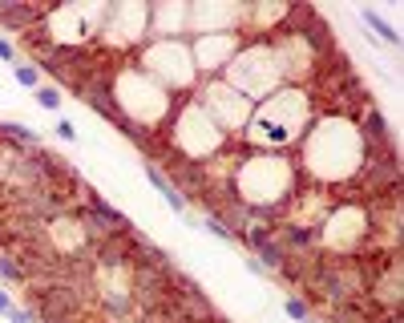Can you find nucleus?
<instances>
[{
    "instance_id": "obj_1",
    "label": "nucleus",
    "mask_w": 404,
    "mask_h": 323,
    "mask_svg": "<svg viewBox=\"0 0 404 323\" xmlns=\"http://www.w3.org/2000/svg\"><path fill=\"white\" fill-rule=\"evenodd\" d=\"M360 137H356V129L348 122H336V146H328L319 134H312V142H307V158H312V170H319V174L328 178H340L348 174L356 162H360Z\"/></svg>"
},
{
    "instance_id": "obj_2",
    "label": "nucleus",
    "mask_w": 404,
    "mask_h": 323,
    "mask_svg": "<svg viewBox=\"0 0 404 323\" xmlns=\"http://www.w3.org/2000/svg\"><path fill=\"white\" fill-rule=\"evenodd\" d=\"M239 186H243V198L247 202H275L291 186V170L279 158H255L243 166Z\"/></svg>"
},
{
    "instance_id": "obj_3",
    "label": "nucleus",
    "mask_w": 404,
    "mask_h": 323,
    "mask_svg": "<svg viewBox=\"0 0 404 323\" xmlns=\"http://www.w3.org/2000/svg\"><path fill=\"white\" fill-rule=\"evenodd\" d=\"M142 174H146V182H150V186L158 190V194H162V202H166V206H170V211H174L178 218H182V223H186L190 206H186V198L178 194V186H174V182H170V178H166L162 170H158V166H154V162H142Z\"/></svg>"
},
{
    "instance_id": "obj_4",
    "label": "nucleus",
    "mask_w": 404,
    "mask_h": 323,
    "mask_svg": "<svg viewBox=\"0 0 404 323\" xmlns=\"http://www.w3.org/2000/svg\"><path fill=\"white\" fill-rule=\"evenodd\" d=\"M0 134L13 137L16 146H41V134L33 125H21V122H0Z\"/></svg>"
},
{
    "instance_id": "obj_5",
    "label": "nucleus",
    "mask_w": 404,
    "mask_h": 323,
    "mask_svg": "<svg viewBox=\"0 0 404 323\" xmlns=\"http://www.w3.org/2000/svg\"><path fill=\"white\" fill-rule=\"evenodd\" d=\"M360 16H364V25L372 28V33H380V37L388 41V45H400V33L388 25V21H380V13L376 9H360Z\"/></svg>"
},
{
    "instance_id": "obj_6",
    "label": "nucleus",
    "mask_w": 404,
    "mask_h": 323,
    "mask_svg": "<svg viewBox=\"0 0 404 323\" xmlns=\"http://www.w3.org/2000/svg\"><path fill=\"white\" fill-rule=\"evenodd\" d=\"M37 16H45V13L25 9V4H0V21H13V25H21V28H25L28 21H37Z\"/></svg>"
},
{
    "instance_id": "obj_7",
    "label": "nucleus",
    "mask_w": 404,
    "mask_h": 323,
    "mask_svg": "<svg viewBox=\"0 0 404 323\" xmlns=\"http://www.w3.org/2000/svg\"><path fill=\"white\" fill-rule=\"evenodd\" d=\"M13 77H16V85H25V89H41V69H37V65H28V61L13 65Z\"/></svg>"
},
{
    "instance_id": "obj_8",
    "label": "nucleus",
    "mask_w": 404,
    "mask_h": 323,
    "mask_svg": "<svg viewBox=\"0 0 404 323\" xmlns=\"http://www.w3.org/2000/svg\"><path fill=\"white\" fill-rule=\"evenodd\" d=\"M61 89H57V85H41L37 89V105H41V110H49V113H57V110H61Z\"/></svg>"
},
{
    "instance_id": "obj_9",
    "label": "nucleus",
    "mask_w": 404,
    "mask_h": 323,
    "mask_svg": "<svg viewBox=\"0 0 404 323\" xmlns=\"http://www.w3.org/2000/svg\"><path fill=\"white\" fill-rule=\"evenodd\" d=\"M0 279H9V283H21V279H25V267H16L13 259H4V255H0Z\"/></svg>"
},
{
    "instance_id": "obj_10",
    "label": "nucleus",
    "mask_w": 404,
    "mask_h": 323,
    "mask_svg": "<svg viewBox=\"0 0 404 323\" xmlns=\"http://www.w3.org/2000/svg\"><path fill=\"white\" fill-rule=\"evenodd\" d=\"M283 311H287L291 319H303V323H307V303H303V299L287 295V299H283Z\"/></svg>"
},
{
    "instance_id": "obj_11",
    "label": "nucleus",
    "mask_w": 404,
    "mask_h": 323,
    "mask_svg": "<svg viewBox=\"0 0 404 323\" xmlns=\"http://www.w3.org/2000/svg\"><path fill=\"white\" fill-rule=\"evenodd\" d=\"M57 137H61V142H77V125L69 122V117H57Z\"/></svg>"
},
{
    "instance_id": "obj_12",
    "label": "nucleus",
    "mask_w": 404,
    "mask_h": 323,
    "mask_svg": "<svg viewBox=\"0 0 404 323\" xmlns=\"http://www.w3.org/2000/svg\"><path fill=\"white\" fill-rule=\"evenodd\" d=\"M9 323H37V315H33V311H21V307H13V311H9Z\"/></svg>"
},
{
    "instance_id": "obj_13",
    "label": "nucleus",
    "mask_w": 404,
    "mask_h": 323,
    "mask_svg": "<svg viewBox=\"0 0 404 323\" xmlns=\"http://www.w3.org/2000/svg\"><path fill=\"white\" fill-rule=\"evenodd\" d=\"M16 303H13V295H9V291H4V287H0V315H9V311H13Z\"/></svg>"
},
{
    "instance_id": "obj_14",
    "label": "nucleus",
    "mask_w": 404,
    "mask_h": 323,
    "mask_svg": "<svg viewBox=\"0 0 404 323\" xmlns=\"http://www.w3.org/2000/svg\"><path fill=\"white\" fill-rule=\"evenodd\" d=\"M0 57H4V61H16V49H13L4 37H0Z\"/></svg>"
}]
</instances>
